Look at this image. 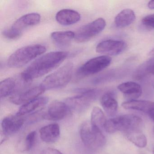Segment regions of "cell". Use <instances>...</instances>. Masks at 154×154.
I'll return each instance as SVG.
<instances>
[{
  "label": "cell",
  "mask_w": 154,
  "mask_h": 154,
  "mask_svg": "<svg viewBox=\"0 0 154 154\" xmlns=\"http://www.w3.org/2000/svg\"><path fill=\"white\" fill-rule=\"evenodd\" d=\"M68 53L64 51L51 52L44 54L32 62L21 74L26 83L48 73L64 61Z\"/></svg>",
  "instance_id": "6da1fadb"
},
{
  "label": "cell",
  "mask_w": 154,
  "mask_h": 154,
  "mask_svg": "<svg viewBox=\"0 0 154 154\" xmlns=\"http://www.w3.org/2000/svg\"><path fill=\"white\" fill-rule=\"evenodd\" d=\"M142 126L143 120L140 117L134 114H125L107 120L104 129L110 134L118 131L126 133L132 131L141 130Z\"/></svg>",
  "instance_id": "7a4b0ae2"
},
{
  "label": "cell",
  "mask_w": 154,
  "mask_h": 154,
  "mask_svg": "<svg viewBox=\"0 0 154 154\" xmlns=\"http://www.w3.org/2000/svg\"><path fill=\"white\" fill-rule=\"evenodd\" d=\"M46 51L45 46L31 45L23 47L13 53L8 59V65L11 68H20L27 64Z\"/></svg>",
  "instance_id": "3957f363"
},
{
  "label": "cell",
  "mask_w": 154,
  "mask_h": 154,
  "mask_svg": "<svg viewBox=\"0 0 154 154\" xmlns=\"http://www.w3.org/2000/svg\"><path fill=\"white\" fill-rule=\"evenodd\" d=\"M74 65L69 62L45 77L41 85L46 90H55L65 87L72 79Z\"/></svg>",
  "instance_id": "277c9868"
},
{
  "label": "cell",
  "mask_w": 154,
  "mask_h": 154,
  "mask_svg": "<svg viewBox=\"0 0 154 154\" xmlns=\"http://www.w3.org/2000/svg\"><path fill=\"white\" fill-rule=\"evenodd\" d=\"M79 94L65 100L71 111L82 112L85 110L98 98L100 91L97 89L82 88L77 90Z\"/></svg>",
  "instance_id": "5b68a950"
},
{
  "label": "cell",
  "mask_w": 154,
  "mask_h": 154,
  "mask_svg": "<svg viewBox=\"0 0 154 154\" xmlns=\"http://www.w3.org/2000/svg\"><path fill=\"white\" fill-rule=\"evenodd\" d=\"M80 135L84 145L92 150L101 148L106 143V138L101 130L93 125L90 122H85L82 124Z\"/></svg>",
  "instance_id": "8992f818"
},
{
  "label": "cell",
  "mask_w": 154,
  "mask_h": 154,
  "mask_svg": "<svg viewBox=\"0 0 154 154\" xmlns=\"http://www.w3.org/2000/svg\"><path fill=\"white\" fill-rule=\"evenodd\" d=\"M41 19V16L38 13L26 14L18 19L10 27L4 29L2 35L8 39H17L22 35L25 29L37 25L40 22Z\"/></svg>",
  "instance_id": "52a82bcc"
},
{
  "label": "cell",
  "mask_w": 154,
  "mask_h": 154,
  "mask_svg": "<svg viewBox=\"0 0 154 154\" xmlns=\"http://www.w3.org/2000/svg\"><path fill=\"white\" fill-rule=\"evenodd\" d=\"M106 21L99 18L79 29L75 33L74 39L78 43L87 42L100 34L106 26Z\"/></svg>",
  "instance_id": "ba28073f"
},
{
  "label": "cell",
  "mask_w": 154,
  "mask_h": 154,
  "mask_svg": "<svg viewBox=\"0 0 154 154\" xmlns=\"http://www.w3.org/2000/svg\"><path fill=\"white\" fill-rule=\"evenodd\" d=\"M111 62V57L109 56L104 55L94 57L79 67L77 74L80 76H86L98 73L109 66Z\"/></svg>",
  "instance_id": "9c48e42d"
},
{
  "label": "cell",
  "mask_w": 154,
  "mask_h": 154,
  "mask_svg": "<svg viewBox=\"0 0 154 154\" xmlns=\"http://www.w3.org/2000/svg\"><path fill=\"white\" fill-rule=\"evenodd\" d=\"M64 102L55 100L52 102L42 118L45 120L53 121L62 120L71 112Z\"/></svg>",
  "instance_id": "30bf717a"
},
{
  "label": "cell",
  "mask_w": 154,
  "mask_h": 154,
  "mask_svg": "<svg viewBox=\"0 0 154 154\" xmlns=\"http://www.w3.org/2000/svg\"><path fill=\"white\" fill-rule=\"evenodd\" d=\"M127 48V44L122 40H109L102 41L97 45L96 51L104 55L116 56L124 52Z\"/></svg>",
  "instance_id": "8fae6325"
},
{
  "label": "cell",
  "mask_w": 154,
  "mask_h": 154,
  "mask_svg": "<svg viewBox=\"0 0 154 154\" xmlns=\"http://www.w3.org/2000/svg\"><path fill=\"white\" fill-rule=\"evenodd\" d=\"M45 91V90L41 85L34 86L21 91L12 95L10 98V101L12 103L17 105H23L38 98Z\"/></svg>",
  "instance_id": "7c38bea8"
},
{
  "label": "cell",
  "mask_w": 154,
  "mask_h": 154,
  "mask_svg": "<svg viewBox=\"0 0 154 154\" xmlns=\"http://www.w3.org/2000/svg\"><path fill=\"white\" fill-rule=\"evenodd\" d=\"M26 83L21 75L18 79L17 77H9L2 81L0 83L1 98H5L17 93L22 88V85Z\"/></svg>",
  "instance_id": "4fadbf2b"
},
{
  "label": "cell",
  "mask_w": 154,
  "mask_h": 154,
  "mask_svg": "<svg viewBox=\"0 0 154 154\" xmlns=\"http://www.w3.org/2000/svg\"><path fill=\"white\" fill-rule=\"evenodd\" d=\"M25 122L22 116L11 115L6 117L2 122V128L4 134L11 135L15 134L20 129Z\"/></svg>",
  "instance_id": "5bb4252c"
},
{
  "label": "cell",
  "mask_w": 154,
  "mask_h": 154,
  "mask_svg": "<svg viewBox=\"0 0 154 154\" xmlns=\"http://www.w3.org/2000/svg\"><path fill=\"white\" fill-rule=\"evenodd\" d=\"M118 89L121 92L128 100H137L142 94V88L140 85L133 82L122 83L118 86Z\"/></svg>",
  "instance_id": "9a60e30c"
},
{
  "label": "cell",
  "mask_w": 154,
  "mask_h": 154,
  "mask_svg": "<svg viewBox=\"0 0 154 154\" xmlns=\"http://www.w3.org/2000/svg\"><path fill=\"white\" fill-rule=\"evenodd\" d=\"M48 102V97H38L22 105L16 115L23 116L26 114L40 110L46 105Z\"/></svg>",
  "instance_id": "2e32d148"
},
{
  "label": "cell",
  "mask_w": 154,
  "mask_h": 154,
  "mask_svg": "<svg viewBox=\"0 0 154 154\" xmlns=\"http://www.w3.org/2000/svg\"><path fill=\"white\" fill-rule=\"evenodd\" d=\"M57 21L64 26L73 25L80 21L81 15L76 11L71 9H63L57 13L55 17Z\"/></svg>",
  "instance_id": "e0dca14e"
},
{
  "label": "cell",
  "mask_w": 154,
  "mask_h": 154,
  "mask_svg": "<svg viewBox=\"0 0 154 154\" xmlns=\"http://www.w3.org/2000/svg\"><path fill=\"white\" fill-rule=\"evenodd\" d=\"M41 140L47 143H52L58 140L60 135V127L57 123H52L42 127L39 130Z\"/></svg>",
  "instance_id": "ac0fdd59"
},
{
  "label": "cell",
  "mask_w": 154,
  "mask_h": 154,
  "mask_svg": "<svg viewBox=\"0 0 154 154\" xmlns=\"http://www.w3.org/2000/svg\"><path fill=\"white\" fill-rule=\"evenodd\" d=\"M122 106L126 109L139 111L148 115L154 109V102L144 100H131L122 103Z\"/></svg>",
  "instance_id": "d6986e66"
},
{
  "label": "cell",
  "mask_w": 154,
  "mask_h": 154,
  "mask_svg": "<svg viewBox=\"0 0 154 154\" xmlns=\"http://www.w3.org/2000/svg\"><path fill=\"white\" fill-rule=\"evenodd\" d=\"M100 103L108 116H115L118 111V103L114 94L111 92L104 94L101 98Z\"/></svg>",
  "instance_id": "ffe728a7"
},
{
  "label": "cell",
  "mask_w": 154,
  "mask_h": 154,
  "mask_svg": "<svg viewBox=\"0 0 154 154\" xmlns=\"http://www.w3.org/2000/svg\"><path fill=\"white\" fill-rule=\"evenodd\" d=\"M75 37V33L71 31H55L51 35V38L54 43L62 48L69 46Z\"/></svg>",
  "instance_id": "44dd1931"
},
{
  "label": "cell",
  "mask_w": 154,
  "mask_h": 154,
  "mask_svg": "<svg viewBox=\"0 0 154 154\" xmlns=\"http://www.w3.org/2000/svg\"><path fill=\"white\" fill-rule=\"evenodd\" d=\"M136 19V15L132 10L126 9L121 11L115 17L114 23L119 28H123L131 25Z\"/></svg>",
  "instance_id": "7402d4cb"
},
{
  "label": "cell",
  "mask_w": 154,
  "mask_h": 154,
  "mask_svg": "<svg viewBox=\"0 0 154 154\" xmlns=\"http://www.w3.org/2000/svg\"><path fill=\"white\" fill-rule=\"evenodd\" d=\"M127 138L135 146L139 148H144L147 146V140L141 130L132 131L125 133Z\"/></svg>",
  "instance_id": "603a6c76"
},
{
  "label": "cell",
  "mask_w": 154,
  "mask_h": 154,
  "mask_svg": "<svg viewBox=\"0 0 154 154\" xmlns=\"http://www.w3.org/2000/svg\"><path fill=\"white\" fill-rule=\"evenodd\" d=\"M107 122L106 117L102 110L99 107H94L91 114V122L95 127L101 130L104 128Z\"/></svg>",
  "instance_id": "cb8c5ba5"
},
{
  "label": "cell",
  "mask_w": 154,
  "mask_h": 154,
  "mask_svg": "<svg viewBox=\"0 0 154 154\" xmlns=\"http://www.w3.org/2000/svg\"><path fill=\"white\" fill-rule=\"evenodd\" d=\"M36 132L32 131L28 134L25 140L24 150L29 151L32 148L35 142Z\"/></svg>",
  "instance_id": "d4e9b609"
},
{
  "label": "cell",
  "mask_w": 154,
  "mask_h": 154,
  "mask_svg": "<svg viewBox=\"0 0 154 154\" xmlns=\"http://www.w3.org/2000/svg\"><path fill=\"white\" fill-rule=\"evenodd\" d=\"M142 24L147 27L154 29V14L144 17L141 20Z\"/></svg>",
  "instance_id": "484cf974"
},
{
  "label": "cell",
  "mask_w": 154,
  "mask_h": 154,
  "mask_svg": "<svg viewBox=\"0 0 154 154\" xmlns=\"http://www.w3.org/2000/svg\"><path fill=\"white\" fill-rule=\"evenodd\" d=\"M41 154H63L59 150L52 148H47L43 149Z\"/></svg>",
  "instance_id": "4316f807"
},
{
  "label": "cell",
  "mask_w": 154,
  "mask_h": 154,
  "mask_svg": "<svg viewBox=\"0 0 154 154\" xmlns=\"http://www.w3.org/2000/svg\"><path fill=\"white\" fill-rule=\"evenodd\" d=\"M147 6L150 9H154V1H149L148 3Z\"/></svg>",
  "instance_id": "83f0119b"
},
{
  "label": "cell",
  "mask_w": 154,
  "mask_h": 154,
  "mask_svg": "<svg viewBox=\"0 0 154 154\" xmlns=\"http://www.w3.org/2000/svg\"><path fill=\"white\" fill-rule=\"evenodd\" d=\"M148 115L154 122V109H153Z\"/></svg>",
  "instance_id": "f1b7e54d"
},
{
  "label": "cell",
  "mask_w": 154,
  "mask_h": 154,
  "mask_svg": "<svg viewBox=\"0 0 154 154\" xmlns=\"http://www.w3.org/2000/svg\"><path fill=\"white\" fill-rule=\"evenodd\" d=\"M149 55L150 56H154V48L149 52Z\"/></svg>",
  "instance_id": "f546056e"
},
{
  "label": "cell",
  "mask_w": 154,
  "mask_h": 154,
  "mask_svg": "<svg viewBox=\"0 0 154 154\" xmlns=\"http://www.w3.org/2000/svg\"><path fill=\"white\" fill-rule=\"evenodd\" d=\"M153 154H154V149H153Z\"/></svg>",
  "instance_id": "4dcf8cb0"
},
{
  "label": "cell",
  "mask_w": 154,
  "mask_h": 154,
  "mask_svg": "<svg viewBox=\"0 0 154 154\" xmlns=\"http://www.w3.org/2000/svg\"></svg>",
  "instance_id": "1f68e13d"
}]
</instances>
